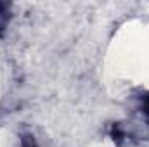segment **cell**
<instances>
[{
  "mask_svg": "<svg viewBox=\"0 0 149 147\" xmlns=\"http://www.w3.org/2000/svg\"><path fill=\"white\" fill-rule=\"evenodd\" d=\"M21 147H38V146L35 144V140H33L31 137H24V139H23V144H21Z\"/></svg>",
  "mask_w": 149,
  "mask_h": 147,
  "instance_id": "3",
  "label": "cell"
},
{
  "mask_svg": "<svg viewBox=\"0 0 149 147\" xmlns=\"http://www.w3.org/2000/svg\"><path fill=\"white\" fill-rule=\"evenodd\" d=\"M142 112L149 116V94L148 95H142Z\"/></svg>",
  "mask_w": 149,
  "mask_h": 147,
  "instance_id": "2",
  "label": "cell"
},
{
  "mask_svg": "<svg viewBox=\"0 0 149 147\" xmlns=\"http://www.w3.org/2000/svg\"><path fill=\"white\" fill-rule=\"evenodd\" d=\"M7 9H9L7 3H0V31H2V30L5 28V24H7V16H9Z\"/></svg>",
  "mask_w": 149,
  "mask_h": 147,
  "instance_id": "1",
  "label": "cell"
}]
</instances>
